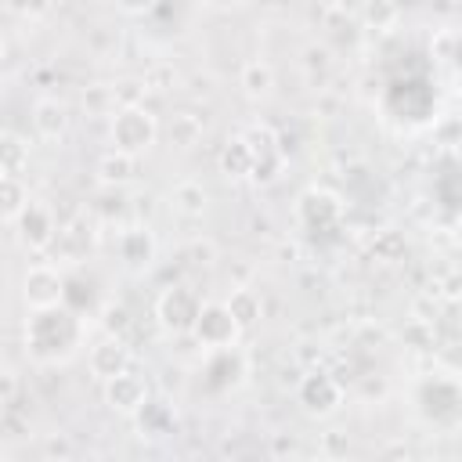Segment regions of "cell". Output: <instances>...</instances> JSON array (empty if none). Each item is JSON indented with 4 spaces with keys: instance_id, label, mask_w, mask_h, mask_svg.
Wrapping results in <instances>:
<instances>
[{
    "instance_id": "obj_10",
    "label": "cell",
    "mask_w": 462,
    "mask_h": 462,
    "mask_svg": "<svg viewBox=\"0 0 462 462\" xmlns=\"http://www.w3.org/2000/svg\"><path fill=\"white\" fill-rule=\"evenodd\" d=\"M116 249H119L123 267H126V271H134V274L148 271V267L155 263V256H159V242H155L152 227H144V224L123 227V231H119V245H116Z\"/></svg>"
},
{
    "instance_id": "obj_27",
    "label": "cell",
    "mask_w": 462,
    "mask_h": 462,
    "mask_svg": "<svg viewBox=\"0 0 462 462\" xmlns=\"http://www.w3.org/2000/svg\"><path fill=\"white\" fill-rule=\"evenodd\" d=\"M18 375H14V368H7V365H0V404H11L14 401V393H18Z\"/></svg>"
},
{
    "instance_id": "obj_29",
    "label": "cell",
    "mask_w": 462,
    "mask_h": 462,
    "mask_svg": "<svg viewBox=\"0 0 462 462\" xmlns=\"http://www.w3.org/2000/svg\"><path fill=\"white\" fill-rule=\"evenodd\" d=\"M47 451H61V455H69V444H65V440H51Z\"/></svg>"
},
{
    "instance_id": "obj_12",
    "label": "cell",
    "mask_w": 462,
    "mask_h": 462,
    "mask_svg": "<svg viewBox=\"0 0 462 462\" xmlns=\"http://www.w3.org/2000/svg\"><path fill=\"white\" fill-rule=\"evenodd\" d=\"M29 123L40 141H61L69 130V112L58 97H36L29 108Z\"/></svg>"
},
{
    "instance_id": "obj_14",
    "label": "cell",
    "mask_w": 462,
    "mask_h": 462,
    "mask_svg": "<svg viewBox=\"0 0 462 462\" xmlns=\"http://www.w3.org/2000/svg\"><path fill=\"white\" fill-rule=\"evenodd\" d=\"M87 249H90V227H87L83 220L58 224V235H54V242H51L54 260H61V263H79V260H87Z\"/></svg>"
},
{
    "instance_id": "obj_18",
    "label": "cell",
    "mask_w": 462,
    "mask_h": 462,
    "mask_svg": "<svg viewBox=\"0 0 462 462\" xmlns=\"http://www.w3.org/2000/svg\"><path fill=\"white\" fill-rule=\"evenodd\" d=\"M224 307L231 310V318L238 321V328H249V325H256V318H260V310H263V300H260L256 289L238 285V289H231V296L224 300Z\"/></svg>"
},
{
    "instance_id": "obj_5",
    "label": "cell",
    "mask_w": 462,
    "mask_h": 462,
    "mask_svg": "<svg viewBox=\"0 0 462 462\" xmlns=\"http://www.w3.org/2000/svg\"><path fill=\"white\" fill-rule=\"evenodd\" d=\"M199 307H202V300L191 285H170L155 300V318L170 336H184V332H191V321H195Z\"/></svg>"
},
{
    "instance_id": "obj_24",
    "label": "cell",
    "mask_w": 462,
    "mask_h": 462,
    "mask_svg": "<svg viewBox=\"0 0 462 462\" xmlns=\"http://www.w3.org/2000/svg\"><path fill=\"white\" fill-rule=\"evenodd\" d=\"M101 328L112 332V336H123V332L130 328V310H126L123 303H105V310H101Z\"/></svg>"
},
{
    "instance_id": "obj_7",
    "label": "cell",
    "mask_w": 462,
    "mask_h": 462,
    "mask_svg": "<svg viewBox=\"0 0 462 462\" xmlns=\"http://www.w3.org/2000/svg\"><path fill=\"white\" fill-rule=\"evenodd\" d=\"M22 300L29 310H43L65 300V274L58 271V263H32L22 274Z\"/></svg>"
},
{
    "instance_id": "obj_13",
    "label": "cell",
    "mask_w": 462,
    "mask_h": 462,
    "mask_svg": "<svg viewBox=\"0 0 462 462\" xmlns=\"http://www.w3.org/2000/svg\"><path fill=\"white\" fill-rule=\"evenodd\" d=\"M137 159H141V155L108 148V152L94 162L97 184H101V188H126V184H134V180H137Z\"/></svg>"
},
{
    "instance_id": "obj_17",
    "label": "cell",
    "mask_w": 462,
    "mask_h": 462,
    "mask_svg": "<svg viewBox=\"0 0 462 462\" xmlns=\"http://www.w3.org/2000/svg\"><path fill=\"white\" fill-rule=\"evenodd\" d=\"M238 87L245 90V97L263 101V97H271V90H274V69H271L263 58H249V61L242 65V72H238Z\"/></svg>"
},
{
    "instance_id": "obj_26",
    "label": "cell",
    "mask_w": 462,
    "mask_h": 462,
    "mask_svg": "<svg viewBox=\"0 0 462 462\" xmlns=\"http://www.w3.org/2000/svg\"><path fill=\"white\" fill-rule=\"evenodd\" d=\"M83 105L94 108V112H105L112 116L116 112V97H112V87H94L90 94H83Z\"/></svg>"
},
{
    "instance_id": "obj_21",
    "label": "cell",
    "mask_w": 462,
    "mask_h": 462,
    "mask_svg": "<svg viewBox=\"0 0 462 462\" xmlns=\"http://www.w3.org/2000/svg\"><path fill=\"white\" fill-rule=\"evenodd\" d=\"M199 137H202V119L195 112H188V108L184 112H173V119H170V141L177 148H195Z\"/></svg>"
},
{
    "instance_id": "obj_8",
    "label": "cell",
    "mask_w": 462,
    "mask_h": 462,
    "mask_svg": "<svg viewBox=\"0 0 462 462\" xmlns=\"http://www.w3.org/2000/svg\"><path fill=\"white\" fill-rule=\"evenodd\" d=\"M101 386H105V404H108L112 411H119V415H130V419H134V415L148 404V397H152L144 375H137L134 368H126V372L105 379Z\"/></svg>"
},
{
    "instance_id": "obj_9",
    "label": "cell",
    "mask_w": 462,
    "mask_h": 462,
    "mask_svg": "<svg viewBox=\"0 0 462 462\" xmlns=\"http://www.w3.org/2000/svg\"><path fill=\"white\" fill-rule=\"evenodd\" d=\"M130 346H126V339L123 336H112V332H105L97 343H90V350H87V368H90V375L94 379H112V375H119V372H126L130 368Z\"/></svg>"
},
{
    "instance_id": "obj_19",
    "label": "cell",
    "mask_w": 462,
    "mask_h": 462,
    "mask_svg": "<svg viewBox=\"0 0 462 462\" xmlns=\"http://www.w3.org/2000/svg\"><path fill=\"white\" fill-rule=\"evenodd\" d=\"M29 166V141L22 134H0V173L22 177Z\"/></svg>"
},
{
    "instance_id": "obj_4",
    "label": "cell",
    "mask_w": 462,
    "mask_h": 462,
    "mask_svg": "<svg viewBox=\"0 0 462 462\" xmlns=\"http://www.w3.org/2000/svg\"><path fill=\"white\" fill-rule=\"evenodd\" d=\"M11 224H14L18 245L29 249V253H47L51 242H54V235H58V217H54V209H51L47 202H36V199H29L25 209H22Z\"/></svg>"
},
{
    "instance_id": "obj_30",
    "label": "cell",
    "mask_w": 462,
    "mask_h": 462,
    "mask_svg": "<svg viewBox=\"0 0 462 462\" xmlns=\"http://www.w3.org/2000/svg\"><path fill=\"white\" fill-rule=\"evenodd\" d=\"M332 4H346V0H332Z\"/></svg>"
},
{
    "instance_id": "obj_22",
    "label": "cell",
    "mask_w": 462,
    "mask_h": 462,
    "mask_svg": "<svg viewBox=\"0 0 462 462\" xmlns=\"http://www.w3.org/2000/svg\"><path fill=\"white\" fill-rule=\"evenodd\" d=\"M361 18L368 29H390L397 22V4L393 0H365Z\"/></svg>"
},
{
    "instance_id": "obj_1",
    "label": "cell",
    "mask_w": 462,
    "mask_h": 462,
    "mask_svg": "<svg viewBox=\"0 0 462 462\" xmlns=\"http://www.w3.org/2000/svg\"><path fill=\"white\" fill-rule=\"evenodd\" d=\"M83 332H87L83 318L72 314L69 307L54 303V307H43V310L29 314V321H25V350L40 365H58V361H69L83 346Z\"/></svg>"
},
{
    "instance_id": "obj_28",
    "label": "cell",
    "mask_w": 462,
    "mask_h": 462,
    "mask_svg": "<svg viewBox=\"0 0 462 462\" xmlns=\"http://www.w3.org/2000/svg\"><path fill=\"white\" fill-rule=\"evenodd\" d=\"M152 4H155V0H116V7H119L123 14H144V11H152Z\"/></svg>"
},
{
    "instance_id": "obj_15",
    "label": "cell",
    "mask_w": 462,
    "mask_h": 462,
    "mask_svg": "<svg viewBox=\"0 0 462 462\" xmlns=\"http://www.w3.org/2000/svg\"><path fill=\"white\" fill-rule=\"evenodd\" d=\"M253 162H256V152L249 148V141L242 134L227 137V144L217 155V166H220V173L227 180H249L253 177Z\"/></svg>"
},
{
    "instance_id": "obj_20",
    "label": "cell",
    "mask_w": 462,
    "mask_h": 462,
    "mask_svg": "<svg viewBox=\"0 0 462 462\" xmlns=\"http://www.w3.org/2000/svg\"><path fill=\"white\" fill-rule=\"evenodd\" d=\"M29 202V191L22 184V177H7L0 173V220H14Z\"/></svg>"
},
{
    "instance_id": "obj_6",
    "label": "cell",
    "mask_w": 462,
    "mask_h": 462,
    "mask_svg": "<svg viewBox=\"0 0 462 462\" xmlns=\"http://www.w3.org/2000/svg\"><path fill=\"white\" fill-rule=\"evenodd\" d=\"M296 401H300V408H303L307 415L325 419V415H336V411H339V404H343V386H339V379L328 375V372H310V375L300 379Z\"/></svg>"
},
{
    "instance_id": "obj_25",
    "label": "cell",
    "mask_w": 462,
    "mask_h": 462,
    "mask_svg": "<svg viewBox=\"0 0 462 462\" xmlns=\"http://www.w3.org/2000/svg\"><path fill=\"white\" fill-rule=\"evenodd\" d=\"M173 83H177V72H173L170 65H152V69L144 72V87H148V90L166 94V90H173Z\"/></svg>"
},
{
    "instance_id": "obj_2",
    "label": "cell",
    "mask_w": 462,
    "mask_h": 462,
    "mask_svg": "<svg viewBox=\"0 0 462 462\" xmlns=\"http://www.w3.org/2000/svg\"><path fill=\"white\" fill-rule=\"evenodd\" d=\"M155 137H159V119L144 105H126V108L112 112V123H108L112 148L130 152V155H144L155 144Z\"/></svg>"
},
{
    "instance_id": "obj_3",
    "label": "cell",
    "mask_w": 462,
    "mask_h": 462,
    "mask_svg": "<svg viewBox=\"0 0 462 462\" xmlns=\"http://www.w3.org/2000/svg\"><path fill=\"white\" fill-rule=\"evenodd\" d=\"M191 336H195L199 346H206L213 354H224V350H231L238 343L242 328L231 318V310L224 307V300H209V303L199 307V314L191 321Z\"/></svg>"
},
{
    "instance_id": "obj_11",
    "label": "cell",
    "mask_w": 462,
    "mask_h": 462,
    "mask_svg": "<svg viewBox=\"0 0 462 462\" xmlns=\"http://www.w3.org/2000/svg\"><path fill=\"white\" fill-rule=\"evenodd\" d=\"M296 217L307 227H328V224H336L343 217V199L332 195V191H325V188H310V191L300 195Z\"/></svg>"
},
{
    "instance_id": "obj_23",
    "label": "cell",
    "mask_w": 462,
    "mask_h": 462,
    "mask_svg": "<svg viewBox=\"0 0 462 462\" xmlns=\"http://www.w3.org/2000/svg\"><path fill=\"white\" fill-rule=\"evenodd\" d=\"M144 79H126V83H116L112 87V97H116V108H126V105H144Z\"/></svg>"
},
{
    "instance_id": "obj_16",
    "label": "cell",
    "mask_w": 462,
    "mask_h": 462,
    "mask_svg": "<svg viewBox=\"0 0 462 462\" xmlns=\"http://www.w3.org/2000/svg\"><path fill=\"white\" fill-rule=\"evenodd\" d=\"M206 206H209V191H206V184L202 180H177L173 188H170V209L177 213V217H184V220H199L202 213H206Z\"/></svg>"
}]
</instances>
